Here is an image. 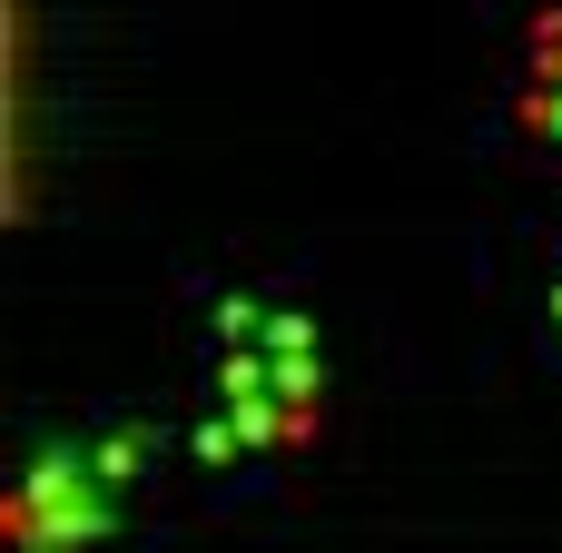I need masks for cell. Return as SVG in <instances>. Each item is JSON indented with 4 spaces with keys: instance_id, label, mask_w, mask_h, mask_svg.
<instances>
[{
    "instance_id": "cell-1",
    "label": "cell",
    "mask_w": 562,
    "mask_h": 553,
    "mask_svg": "<svg viewBox=\"0 0 562 553\" xmlns=\"http://www.w3.org/2000/svg\"><path fill=\"white\" fill-rule=\"evenodd\" d=\"M138 455H148V435H138V425H119V435H99V445H89V475L119 495V485L138 475Z\"/></svg>"
},
{
    "instance_id": "cell-2",
    "label": "cell",
    "mask_w": 562,
    "mask_h": 553,
    "mask_svg": "<svg viewBox=\"0 0 562 553\" xmlns=\"http://www.w3.org/2000/svg\"><path fill=\"white\" fill-rule=\"evenodd\" d=\"M267 327H277V307H257V297H227L217 307V336L227 346H267Z\"/></svg>"
},
{
    "instance_id": "cell-3",
    "label": "cell",
    "mask_w": 562,
    "mask_h": 553,
    "mask_svg": "<svg viewBox=\"0 0 562 553\" xmlns=\"http://www.w3.org/2000/svg\"><path fill=\"white\" fill-rule=\"evenodd\" d=\"M277 406L316 416V356H277Z\"/></svg>"
},
{
    "instance_id": "cell-4",
    "label": "cell",
    "mask_w": 562,
    "mask_h": 553,
    "mask_svg": "<svg viewBox=\"0 0 562 553\" xmlns=\"http://www.w3.org/2000/svg\"><path fill=\"white\" fill-rule=\"evenodd\" d=\"M267 356H316V327H306L296 307H277V327H267Z\"/></svg>"
},
{
    "instance_id": "cell-5",
    "label": "cell",
    "mask_w": 562,
    "mask_h": 553,
    "mask_svg": "<svg viewBox=\"0 0 562 553\" xmlns=\"http://www.w3.org/2000/svg\"><path fill=\"white\" fill-rule=\"evenodd\" d=\"M198 455H207V465H237V455H247L237 416H207V425H198Z\"/></svg>"
},
{
    "instance_id": "cell-6",
    "label": "cell",
    "mask_w": 562,
    "mask_h": 553,
    "mask_svg": "<svg viewBox=\"0 0 562 553\" xmlns=\"http://www.w3.org/2000/svg\"><path fill=\"white\" fill-rule=\"evenodd\" d=\"M533 79H562V10H543V30H533Z\"/></svg>"
},
{
    "instance_id": "cell-7",
    "label": "cell",
    "mask_w": 562,
    "mask_h": 553,
    "mask_svg": "<svg viewBox=\"0 0 562 553\" xmlns=\"http://www.w3.org/2000/svg\"><path fill=\"white\" fill-rule=\"evenodd\" d=\"M543 139H562V79H533V109H524Z\"/></svg>"
}]
</instances>
